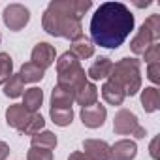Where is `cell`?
Segmentation results:
<instances>
[{
  "instance_id": "1",
  "label": "cell",
  "mask_w": 160,
  "mask_h": 160,
  "mask_svg": "<svg viewBox=\"0 0 160 160\" xmlns=\"http://www.w3.org/2000/svg\"><path fill=\"white\" fill-rule=\"evenodd\" d=\"M136 19L130 8L122 2H104L98 6L91 19V38L92 43L117 49L124 43V40L134 30Z\"/></svg>"
},
{
  "instance_id": "2",
  "label": "cell",
  "mask_w": 160,
  "mask_h": 160,
  "mask_svg": "<svg viewBox=\"0 0 160 160\" xmlns=\"http://www.w3.org/2000/svg\"><path fill=\"white\" fill-rule=\"evenodd\" d=\"M91 8V0H53L43 12L42 27L49 36L75 42L83 36L81 17Z\"/></svg>"
},
{
  "instance_id": "3",
  "label": "cell",
  "mask_w": 160,
  "mask_h": 160,
  "mask_svg": "<svg viewBox=\"0 0 160 160\" xmlns=\"http://www.w3.org/2000/svg\"><path fill=\"white\" fill-rule=\"evenodd\" d=\"M109 81L117 83L126 96H134L141 91V70H139V60L138 58H121L119 62L113 64Z\"/></svg>"
},
{
  "instance_id": "4",
  "label": "cell",
  "mask_w": 160,
  "mask_h": 160,
  "mask_svg": "<svg viewBox=\"0 0 160 160\" xmlns=\"http://www.w3.org/2000/svg\"><path fill=\"white\" fill-rule=\"evenodd\" d=\"M57 79H58V85H68L73 91L87 81V73L81 68V62L70 51L62 53L57 60Z\"/></svg>"
},
{
  "instance_id": "5",
  "label": "cell",
  "mask_w": 160,
  "mask_h": 160,
  "mask_svg": "<svg viewBox=\"0 0 160 160\" xmlns=\"http://www.w3.org/2000/svg\"><path fill=\"white\" fill-rule=\"evenodd\" d=\"M158 40H160V15L154 13L149 15L147 21L139 27L138 34L130 42V49L134 55H143L151 45L158 43Z\"/></svg>"
},
{
  "instance_id": "6",
  "label": "cell",
  "mask_w": 160,
  "mask_h": 160,
  "mask_svg": "<svg viewBox=\"0 0 160 160\" xmlns=\"http://www.w3.org/2000/svg\"><path fill=\"white\" fill-rule=\"evenodd\" d=\"M113 130L119 136H134L136 139L145 138V128L139 124L138 115L130 109H119L113 119Z\"/></svg>"
},
{
  "instance_id": "7",
  "label": "cell",
  "mask_w": 160,
  "mask_h": 160,
  "mask_svg": "<svg viewBox=\"0 0 160 160\" xmlns=\"http://www.w3.org/2000/svg\"><path fill=\"white\" fill-rule=\"evenodd\" d=\"M2 19H4V25H6L10 30L19 32V30H23V28L28 25V21H30V12H28V8H25L23 4H10V6L4 8Z\"/></svg>"
},
{
  "instance_id": "8",
  "label": "cell",
  "mask_w": 160,
  "mask_h": 160,
  "mask_svg": "<svg viewBox=\"0 0 160 160\" xmlns=\"http://www.w3.org/2000/svg\"><path fill=\"white\" fill-rule=\"evenodd\" d=\"M55 57H57L55 47H53L51 43H47V42H40V43L34 45V49H32V53H30V62L36 64L38 68H42V70L45 72V70L55 62Z\"/></svg>"
},
{
  "instance_id": "9",
  "label": "cell",
  "mask_w": 160,
  "mask_h": 160,
  "mask_svg": "<svg viewBox=\"0 0 160 160\" xmlns=\"http://www.w3.org/2000/svg\"><path fill=\"white\" fill-rule=\"evenodd\" d=\"M108 117V109L102 104H94L89 108H81V121L87 128H100L104 126Z\"/></svg>"
},
{
  "instance_id": "10",
  "label": "cell",
  "mask_w": 160,
  "mask_h": 160,
  "mask_svg": "<svg viewBox=\"0 0 160 160\" xmlns=\"http://www.w3.org/2000/svg\"><path fill=\"white\" fill-rule=\"evenodd\" d=\"M83 152L89 160H109L111 145L104 139H85L83 141Z\"/></svg>"
},
{
  "instance_id": "11",
  "label": "cell",
  "mask_w": 160,
  "mask_h": 160,
  "mask_svg": "<svg viewBox=\"0 0 160 160\" xmlns=\"http://www.w3.org/2000/svg\"><path fill=\"white\" fill-rule=\"evenodd\" d=\"M32 115L34 113H30L28 109H25L23 104H13V106H10L6 109V122H8V126H12V128H15V130L21 132L27 126V122L32 119Z\"/></svg>"
},
{
  "instance_id": "12",
  "label": "cell",
  "mask_w": 160,
  "mask_h": 160,
  "mask_svg": "<svg viewBox=\"0 0 160 160\" xmlns=\"http://www.w3.org/2000/svg\"><path fill=\"white\" fill-rule=\"evenodd\" d=\"M75 102V91L68 85H58L51 92V108L58 109H72V104Z\"/></svg>"
},
{
  "instance_id": "13",
  "label": "cell",
  "mask_w": 160,
  "mask_h": 160,
  "mask_svg": "<svg viewBox=\"0 0 160 160\" xmlns=\"http://www.w3.org/2000/svg\"><path fill=\"white\" fill-rule=\"evenodd\" d=\"M138 154V145L132 139H121L115 145H111V156L109 160H134Z\"/></svg>"
},
{
  "instance_id": "14",
  "label": "cell",
  "mask_w": 160,
  "mask_h": 160,
  "mask_svg": "<svg viewBox=\"0 0 160 160\" xmlns=\"http://www.w3.org/2000/svg\"><path fill=\"white\" fill-rule=\"evenodd\" d=\"M75 102L81 106V108H89L98 104V89L94 83L85 81L79 89H75Z\"/></svg>"
},
{
  "instance_id": "15",
  "label": "cell",
  "mask_w": 160,
  "mask_h": 160,
  "mask_svg": "<svg viewBox=\"0 0 160 160\" xmlns=\"http://www.w3.org/2000/svg\"><path fill=\"white\" fill-rule=\"evenodd\" d=\"M111 68H113L111 58H108V57H98V58L91 64L87 75L92 79V81H98V79H108L109 73H111Z\"/></svg>"
},
{
  "instance_id": "16",
  "label": "cell",
  "mask_w": 160,
  "mask_h": 160,
  "mask_svg": "<svg viewBox=\"0 0 160 160\" xmlns=\"http://www.w3.org/2000/svg\"><path fill=\"white\" fill-rule=\"evenodd\" d=\"M102 96H104V100H106L109 106H121V104L124 102V98H126L124 91H122L117 83L109 81V79L102 85Z\"/></svg>"
},
{
  "instance_id": "17",
  "label": "cell",
  "mask_w": 160,
  "mask_h": 160,
  "mask_svg": "<svg viewBox=\"0 0 160 160\" xmlns=\"http://www.w3.org/2000/svg\"><path fill=\"white\" fill-rule=\"evenodd\" d=\"M70 53H72L73 57H77L79 60H87V58H91V57L94 55V43H92V42H91L89 38L81 36L79 40L72 42Z\"/></svg>"
},
{
  "instance_id": "18",
  "label": "cell",
  "mask_w": 160,
  "mask_h": 160,
  "mask_svg": "<svg viewBox=\"0 0 160 160\" xmlns=\"http://www.w3.org/2000/svg\"><path fill=\"white\" fill-rule=\"evenodd\" d=\"M42 104H43V91L42 89L32 87V89H27L23 92V108L28 109L30 113H38Z\"/></svg>"
},
{
  "instance_id": "19",
  "label": "cell",
  "mask_w": 160,
  "mask_h": 160,
  "mask_svg": "<svg viewBox=\"0 0 160 160\" xmlns=\"http://www.w3.org/2000/svg\"><path fill=\"white\" fill-rule=\"evenodd\" d=\"M141 106L147 113H154L160 108V92L156 87H145L141 91Z\"/></svg>"
},
{
  "instance_id": "20",
  "label": "cell",
  "mask_w": 160,
  "mask_h": 160,
  "mask_svg": "<svg viewBox=\"0 0 160 160\" xmlns=\"http://www.w3.org/2000/svg\"><path fill=\"white\" fill-rule=\"evenodd\" d=\"M43 75H45V72L32 62H25L19 70V77L23 83H38L43 79Z\"/></svg>"
},
{
  "instance_id": "21",
  "label": "cell",
  "mask_w": 160,
  "mask_h": 160,
  "mask_svg": "<svg viewBox=\"0 0 160 160\" xmlns=\"http://www.w3.org/2000/svg\"><path fill=\"white\" fill-rule=\"evenodd\" d=\"M57 143H58L57 136L53 132H49V130H42V132L34 134L32 139H30V147H40V149H47V151L55 149Z\"/></svg>"
},
{
  "instance_id": "22",
  "label": "cell",
  "mask_w": 160,
  "mask_h": 160,
  "mask_svg": "<svg viewBox=\"0 0 160 160\" xmlns=\"http://www.w3.org/2000/svg\"><path fill=\"white\" fill-rule=\"evenodd\" d=\"M23 92H25V83L21 81L19 73L12 75L8 81L4 83V94L8 98H19V96H23Z\"/></svg>"
},
{
  "instance_id": "23",
  "label": "cell",
  "mask_w": 160,
  "mask_h": 160,
  "mask_svg": "<svg viewBox=\"0 0 160 160\" xmlns=\"http://www.w3.org/2000/svg\"><path fill=\"white\" fill-rule=\"evenodd\" d=\"M13 75V60L8 53L0 51V85H4Z\"/></svg>"
},
{
  "instance_id": "24",
  "label": "cell",
  "mask_w": 160,
  "mask_h": 160,
  "mask_svg": "<svg viewBox=\"0 0 160 160\" xmlns=\"http://www.w3.org/2000/svg\"><path fill=\"white\" fill-rule=\"evenodd\" d=\"M49 115H51V119H53V122H55L57 126H68V124H72V121H73V111H72V109L51 108Z\"/></svg>"
},
{
  "instance_id": "25",
  "label": "cell",
  "mask_w": 160,
  "mask_h": 160,
  "mask_svg": "<svg viewBox=\"0 0 160 160\" xmlns=\"http://www.w3.org/2000/svg\"><path fill=\"white\" fill-rule=\"evenodd\" d=\"M43 126H45V121H43V117L40 115V113H34L32 115V119L27 122V126L21 130V134H25V136H34V134H38V132H42L43 130Z\"/></svg>"
},
{
  "instance_id": "26",
  "label": "cell",
  "mask_w": 160,
  "mask_h": 160,
  "mask_svg": "<svg viewBox=\"0 0 160 160\" xmlns=\"http://www.w3.org/2000/svg\"><path fill=\"white\" fill-rule=\"evenodd\" d=\"M27 160H53V152L40 147H30L27 152Z\"/></svg>"
},
{
  "instance_id": "27",
  "label": "cell",
  "mask_w": 160,
  "mask_h": 160,
  "mask_svg": "<svg viewBox=\"0 0 160 160\" xmlns=\"http://www.w3.org/2000/svg\"><path fill=\"white\" fill-rule=\"evenodd\" d=\"M143 58H145V62H147V64L160 62V45H158V43L151 45V47H149V49L143 53Z\"/></svg>"
},
{
  "instance_id": "28",
  "label": "cell",
  "mask_w": 160,
  "mask_h": 160,
  "mask_svg": "<svg viewBox=\"0 0 160 160\" xmlns=\"http://www.w3.org/2000/svg\"><path fill=\"white\" fill-rule=\"evenodd\" d=\"M147 77L151 79L154 85L160 83V62H152V64L147 66Z\"/></svg>"
},
{
  "instance_id": "29",
  "label": "cell",
  "mask_w": 160,
  "mask_h": 160,
  "mask_svg": "<svg viewBox=\"0 0 160 160\" xmlns=\"http://www.w3.org/2000/svg\"><path fill=\"white\" fill-rule=\"evenodd\" d=\"M10 154V145L6 141H0V160H6Z\"/></svg>"
},
{
  "instance_id": "30",
  "label": "cell",
  "mask_w": 160,
  "mask_h": 160,
  "mask_svg": "<svg viewBox=\"0 0 160 160\" xmlns=\"http://www.w3.org/2000/svg\"><path fill=\"white\" fill-rule=\"evenodd\" d=\"M68 160H89V158L85 156V152H83V151H73V152L68 156Z\"/></svg>"
},
{
  "instance_id": "31",
  "label": "cell",
  "mask_w": 160,
  "mask_h": 160,
  "mask_svg": "<svg viewBox=\"0 0 160 160\" xmlns=\"http://www.w3.org/2000/svg\"><path fill=\"white\" fill-rule=\"evenodd\" d=\"M156 145H158V138H154L152 141H151V156L156 160L158 158V152H156Z\"/></svg>"
},
{
  "instance_id": "32",
  "label": "cell",
  "mask_w": 160,
  "mask_h": 160,
  "mask_svg": "<svg viewBox=\"0 0 160 160\" xmlns=\"http://www.w3.org/2000/svg\"><path fill=\"white\" fill-rule=\"evenodd\" d=\"M0 42H2V34H0Z\"/></svg>"
}]
</instances>
